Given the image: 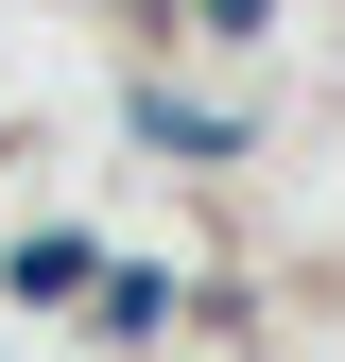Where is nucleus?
<instances>
[{
	"mask_svg": "<svg viewBox=\"0 0 345 362\" xmlns=\"http://www.w3.org/2000/svg\"><path fill=\"white\" fill-rule=\"evenodd\" d=\"M139 139H156V156H242V121H225V104H172V86H139Z\"/></svg>",
	"mask_w": 345,
	"mask_h": 362,
	"instance_id": "1",
	"label": "nucleus"
},
{
	"mask_svg": "<svg viewBox=\"0 0 345 362\" xmlns=\"http://www.w3.org/2000/svg\"><path fill=\"white\" fill-rule=\"evenodd\" d=\"M35 293H104V259H86L69 224H35V242H18V310H35Z\"/></svg>",
	"mask_w": 345,
	"mask_h": 362,
	"instance_id": "2",
	"label": "nucleus"
}]
</instances>
